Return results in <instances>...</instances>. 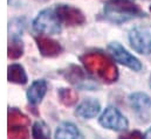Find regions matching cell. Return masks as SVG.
Here are the masks:
<instances>
[{
	"instance_id": "obj_1",
	"label": "cell",
	"mask_w": 151,
	"mask_h": 139,
	"mask_svg": "<svg viewBox=\"0 0 151 139\" xmlns=\"http://www.w3.org/2000/svg\"><path fill=\"white\" fill-rule=\"evenodd\" d=\"M81 62L91 75L102 80L104 83H114L118 78L116 66L106 55L101 53H90L80 57Z\"/></svg>"
},
{
	"instance_id": "obj_2",
	"label": "cell",
	"mask_w": 151,
	"mask_h": 139,
	"mask_svg": "<svg viewBox=\"0 0 151 139\" xmlns=\"http://www.w3.org/2000/svg\"><path fill=\"white\" fill-rule=\"evenodd\" d=\"M132 1L134 0H108L104 6V13L111 21L118 24L144 15Z\"/></svg>"
},
{
	"instance_id": "obj_3",
	"label": "cell",
	"mask_w": 151,
	"mask_h": 139,
	"mask_svg": "<svg viewBox=\"0 0 151 139\" xmlns=\"http://www.w3.org/2000/svg\"><path fill=\"white\" fill-rule=\"evenodd\" d=\"M33 27L38 33L42 34H58L61 32L60 19L53 9L40 12L33 22Z\"/></svg>"
},
{
	"instance_id": "obj_4",
	"label": "cell",
	"mask_w": 151,
	"mask_h": 139,
	"mask_svg": "<svg viewBox=\"0 0 151 139\" xmlns=\"http://www.w3.org/2000/svg\"><path fill=\"white\" fill-rule=\"evenodd\" d=\"M99 122L103 128L113 131H123L129 125L127 118L114 106H109L103 111Z\"/></svg>"
},
{
	"instance_id": "obj_5",
	"label": "cell",
	"mask_w": 151,
	"mask_h": 139,
	"mask_svg": "<svg viewBox=\"0 0 151 139\" xmlns=\"http://www.w3.org/2000/svg\"><path fill=\"white\" fill-rule=\"evenodd\" d=\"M108 50L114 56V59L119 62L121 64L132 69L134 71H139L142 69V63L139 62L138 59H136L134 55H131L125 48H123L119 43L113 42L108 46Z\"/></svg>"
},
{
	"instance_id": "obj_6",
	"label": "cell",
	"mask_w": 151,
	"mask_h": 139,
	"mask_svg": "<svg viewBox=\"0 0 151 139\" xmlns=\"http://www.w3.org/2000/svg\"><path fill=\"white\" fill-rule=\"evenodd\" d=\"M131 47L139 54L148 55L151 53V33L147 29L135 28L129 34Z\"/></svg>"
},
{
	"instance_id": "obj_7",
	"label": "cell",
	"mask_w": 151,
	"mask_h": 139,
	"mask_svg": "<svg viewBox=\"0 0 151 139\" xmlns=\"http://www.w3.org/2000/svg\"><path fill=\"white\" fill-rule=\"evenodd\" d=\"M60 21H62L67 26H78L86 22V18L83 13L75 7L67 6V5H60L55 9Z\"/></svg>"
},
{
	"instance_id": "obj_8",
	"label": "cell",
	"mask_w": 151,
	"mask_h": 139,
	"mask_svg": "<svg viewBox=\"0 0 151 139\" xmlns=\"http://www.w3.org/2000/svg\"><path fill=\"white\" fill-rule=\"evenodd\" d=\"M65 77L68 80L69 83L75 85L80 89H94L95 84L93 81H89L86 74L77 66H69L66 71H63Z\"/></svg>"
},
{
	"instance_id": "obj_9",
	"label": "cell",
	"mask_w": 151,
	"mask_h": 139,
	"mask_svg": "<svg viewBox=\"0 0 151 139\" xmlns=\"http://www.w3.org/2000/svg\"><path fill=\"white\" fill-rule=\"evenodd\" d=\"M35 42H37V46H38L39 50H40L42 56L54 57V56H58L62 53L61 44L50 37L42 36V35L35 36Z\"/></svg>"
},
{
	"instance_id": "obj_10",
	"label": "cell",
	"mask_w": 151,
	"mask_h": 139,
	"mask_svg": "<svg viewBox=\"0 0 151 139\" xmlns=\"http://www.w3.org/2000/svg\"><path fill=\"white\" fill-rule=\"evenodd\" d=\"M100 110H101V104L99 101H96L94 98H88L77 106L76 115L80 116L81 118H84V119L94 118L95 116L99 115Z\"/></svg>"
},
{
	"instance_id": "obj_11",
	"label": "cell",
	"mask_w": 151,
	"mask_h": 139,
	"mask_svg": "<svg viewBox=\"0 0 151 139\" xmlns=\"http://www.w3.org/2000/svg\"><path fill=\"white\" fill-rule=\"evenodd\" d=\"M47 91V82L45 80H38L32 83L27 91V98L31 104H38L42 101Z\"/></svg>"
},
{
	"instance_id": "obj_12",
	"label": "cell",
	"mask_w": 151,
	"mask_h": 139,
	"mask_svg": "<svg viewBox=\"0 0 151 139\" xmlns=\"http://www.w3.org/2000/svg\"><path fill=\"white\" fill-rule=\"evenodd\" d=\"M129 101L131 107L138 112V113H143L147 112L151 107V98L144 92H134L129 96Z\"/></svg>"
},
{
	"instance_id": "obj_13",
	"label": "cell",
	"mask_w": 151,
	"mask_h": 139,
	"mask_svg": "<svg viewBox=\"0 0 151 139\" xmlns=\"http://www.w3.org/2000/svg\"><path fill=\"white\" fill-rule=\"evenodd\" d=\"M55 139H82V136L74 124L66 122L58 126Z\"/></svg>"
},
{
	"instance_id": "obj_14",
	"label": "cell",
	"mask_w": 151,
	"mask_h": 139,
	"mask_svg": "<svg viewBox=\"0 0 151 139\" xmlns=\"http://www.w3.org/2000/svg\"><path fill=\"white\" fill-rule=\"evenodd\" d=\"M7 80L8 82L17 83V84H26L27 75L25 69L20 64H12L7 69Z\"/></svg>"
},
{
	"instance_id": "obj_15",
	"label": "cell",
	"mask_w": 151,
	"mask_h": 139,
	"mask_svg": "<svg viewBox=\"0 0 151 139\" xmlns=\"http://www.w3.org/2000/svg\"><path fill=\"white\" fill-rule=\"evenodd\" d=\"M8 128H17V126H27L29 125V119L26 115L19 111L15 107H9L8 110Z\"/></svg>"
},
{
	"instance_id": "obj_16",
	"label": "cell",
	"mask_w": 151,
	"mask_h": 139,
	"mask_svg": "<svg viewBox=\"0 0 151 139\" xmlns=\"http://www.w3.org/2000/svg\"><path fill=\"white\" fill-rule=\"evenodd\" d=\"M59 100L65 106H72L77 102V92L73 89H68V88H60L59 89Z\"/></svg>"
},
{
	"instance_id": "obj_17",
	"label": "cell",
	"mask_w": 151,
	"mask_h": 139,
	"mask_svg": "<svg viewBox=\"0 0 151 139\" xmlns=\"http://www.w3.org/2000/svg\"><path fill=\"white\" fill-rule=\"evenodd\" d=\"M24 54V43L19 37H13L9 43H8V48H7V55L9 59L17 60L20 56H22Z\"/></svg>"
},
{
	"instance_id": "obj_18",
	"label": "cell",
	"mask_w": 151,
	"mask_h": 139,
	"mask_svg": "<svg viewBox=\"0 0 151 139\" xmlns=\"http://www.w3.org/2000/svg\"><path fill=\"white\" fill-rule=\"evenodd\" d=\"M33 139H50V130L45 122L38 120L32 128Z\"/></svg>"
},
{
	"instance_id": "obj_19",
	"label": "cell",
	"mask_w": 151,
	"mask_h": 139,
	"mask_svg": "<svg viewBox=\"0 0 151 139\" xmlns=\"http://www.w3.org/2000/svg\"><path fill=\"white\" fill-rule=\"evenodd\" d=\"M8 139H29V132L26 126L8 128Z\"/></svg>"
},
{
	"instance_id": "obj_20",
	"label": "cell",
	"mask_w": 151,
	"mask_h": 139,
	"mask_svg": "<svg viewBox=\"0 0 151 139\" xmlns=\"http://www.w3.org/2000/svg\"><path fill=\"white\" fill-rule=\"evenodd\" d=\"M118 139H145V136H143L139 131H131L127 135L121 136Z\"/></svg>"
},
{
	"instance_id": "obj_21",
	"label": "cell",
	"mask_w": 151,
	"mask_h": 139,
	"mask_svg": "<svg viewBox=\"0 0 151 139\" xmlns=\"http://www.w3.org/2000/svg\"><path fill=\"white\" fill-rule=\"evenodd\" d=\"M145 139H151V128L147 131V133H145Z\"/></svg>"
},
{
	"instance_id": "obj_22",
	"label": "cell",
	"mask_w": 151,
	"mask_h": 139,
	"mask_svg": "<svg viewBox=\"0 0 151 139\" xmlns=\"http://www.w3.org/2000/svg\"><path fill=\"white\" fill-rule=\"evenodd\" d=\"M150 87H151V78H150Z\"/></svg>"
},
{
	"instance_id": "obj_23",
	"label": "cell",
	"mask_w": 151,
	"mask_h": 139,
	"mask_svg": "<svg viewBox=\"0 0 151 139\" xmlns=\"http://www.w3.org/2000/svg\"><path fill=\"white\" fill-rule=\"evenodd\" d=\"M150 12H151V6H150Z\"/></svg>"
}]
</instances>
